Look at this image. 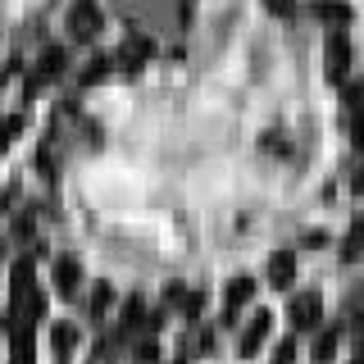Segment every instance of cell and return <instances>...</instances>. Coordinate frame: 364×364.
I'll return each instance as SVG.
<instances>
[{"label": "cell", "mask_w": 364, "mask_h": 364, "mask_svg": "<svg viewBox=\"0 0 364 364\" xmlns=\"http://www.w3.org/2000/svg\"><path fill=\"white\" fill-rule=\"evenodd\" d=\"M346 68H350V46H346L341 32H333V37H328V77L341 82V77H346Z\"/></svg>", "instance_id": "obj_1"}, {"label": "cell", "mask_w": 364, "mask_h": 364, "mask_svg": "<svg viewBox=\"0 0 364 364\" xmlns=\"http://www.w3.org/2000/svg\"><path fill=\"white\" fill-rule=\"evenodd\" d=\"M291 323L296 328H314L318 323V296H296L291 301Z\"/></svg>", "instance_id": "obj_2"}, {"label": "cell", "mask_w": 364, "mask_h": 364, "mask_svg": "<svg viewBox=\"0 0 364 364\" xmlns=\"http://www.w3.org/2000/svg\"><path fill=\"white\" fill-rule=\"evenodd\" d=\"M269 278H273V287H291V278H296V259H291V250H278V255H273Z\"/></svg>", "instance_id": "obj_3"}, {"label": "cell", "mask_w": 364, "mask_h": 364, "mask_svg": "<svg viewBox=\"0 0 364 364\" xmlns=\"http://www.w3.org/2000/svg\"><path fill=\"white\" fill-rule=\"evenodd\" d=\"M96 23H100L96 5H91V0H77V9H73V37H91Z\"/></svg>", "instance_id": "obj_4"}, {"label": "cell", "mask_w": 364, "mask_h": 364, "mask_svg": "<svg viewBox=\"0 0 364 364\" xmlns=\"http://www.w3.org/2000/svg\"><path fill=\"white\" fill-rule=\"evenodd\" d=\"M264 337H269V314H255V323H250V328H246V337H242V350L250 355V350H255Z\"/></svg>", "instance_id": "obj_5"}, {"label": "cell", "mask_w": 364, "mask_h": 364, "mask_svg": "<svg viewBox=\"0 0 364 364\" xmlns=\"http://www.w3.org/2000/svg\"><path fill=\"white\" fill-rule=\"evenodd\" d=\"M318 18H323V23H346L350 9L341 5V0H318Z\"/></svg>", "instance_id": "obj_6"}, {"label": "cell", "mask_w": 364, "mask_h": 364, "mask_svg": "<svg viewBox=\"0 0 364 364\" xmlns=\"http://www.w3.org/2000/svg\"><path fill=\"white\" fill-rule=\"evenodd\" d=\"M246 301H250V278H237L232 287H228V305L237 310V305H246Z\"/></svg>", "instance_id": "obj_7"}, {"label": "cell", "mask_w": 364, "mask_h": 364, "mask_svg": "<svg viewBox=\"0 0 364 364\" xmlns=\"http://www.w3.org/2000/svg\"><path fill=\"white\" fill-rule=\"evenodd\" d=\"M360 246H364V223H355V228H350V237H346V250H341V255H346V259H360Z\"/></svg>", "instance_id": "obj_8"}, {"label": "cell", "mask_w": 364, "mask_h": 364, "mask_svg": "<svg viewBox=\"0 0 364 364\" xmlns=\"http://www.w3.org/2000/svg\"><path fill=\"white\" fill-rule=\"evenodd\" d=\"M296 360V346H291V341H282V346H278V360H273V364H291Z\"/></svg>", "instance_id": "obj_9"}, {"label": "cell", "mask_w": 364, "mask_h": 364, "mask_svg": "<svg viewBox=\"0 0 364 364\" xmlns=\"http://www.w3.org/2000/svg\"><path fill=\"white\" fill-rule=\"evenodd\" d=\"M269 9L273 14H291V0H269Z\"/></svg>", "instance_id": "obj_10"}, {"label": "cell", "mask_w": 364, "mask_h": 364, "mask_svg": "<svg viewBox=\"0 0 364 364\" xmlns=\"http://www.w3.org/2000/svg\"><path fill=\"white\" fill-rule=\"evenodd\" d=\"M355 364H364V355H360V360H355Z\"/></svg>", "instance_id": "obj_11"}]
</instances>
